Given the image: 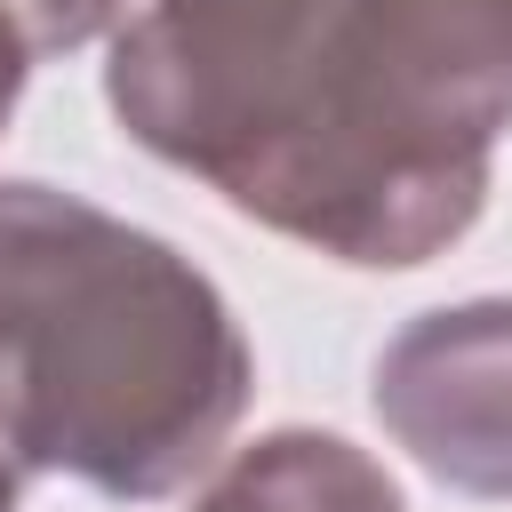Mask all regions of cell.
<instances>
[{
	"mask_svg": "<svg viewBox=\"0 0 512 512\" xmlns=\"http://www.w3.org/2000/svg\"><path fill=\"white\" fill-rule=\"evenodd\" d=\"M24 448H16V432H8V416H0V512H16V496H24Z\"/></svg>",
	"mask_w": 512,
	"mask_h": 512,
	"instance_id": "cell-8",
	"label": "cell"
},
{
	"mask_svg": "<svg viewBox=\"0 0 512 512\" xmlns=\"http://www.w3.org/2000/svg\"><path fill=\"white\" fill-rule=\"evenodd\" d=\"M32 24H24V8L16 0H0V128H8V112H16V96H24V72H32Z\"/></svg>",
	"mask_w": 512,
	"mask_h": 512,
	"instance_id": "cell-7",
	"label": "cell"
},
{
	"mask_svg": "<svg viewBox=\"0 0 512 512\" xmlns=\"http://www.w3.org/2000/svg\"><path fill=\"white\" fill-rule=\"evenodd\" d=\"M352 0H144L112 32L104 104L168 168L264 224L320 136Z\"/></svg>",
	"mask_w": 512,
	"mask_h": 512,
	"instance_id": "cell-3",
	"label": "cell"
},
{
	"mask_svg": "<svg viewBox=\"0 0 512 512\" xmlns=\"http://www.w3.org/2000/svg\"><path fill=\"white\" fill-rule=\"evenodd\" d=\"M16 8H24L40 48H88L96 32L120 24V0H16Z\"/></svg>",
	"mask_w": 512,
	"mask_h": 512,
	"instance_id": "cell-6",
	"label": "cell"
},
{
	"mask_svg": "<svg viewBox=\"0 0 512 512\" xmlns=\"http://www.w3.org/2000/svg\"><path fill=\"white\" fill-rule=\"evenodd\" d=\"M512 128V0H352L312 152L272 200V232L408 272L488 208V160Z\"/></svg>",
	"mask_w": 512,
	"mask_h": 512,
	"instance_id": "cell-2",
	"label": "cell"
},
{
	"mask_svg": "<svg viewBox=\"0 0 512 512\" xmlns=\"http://www.w3.org/2000/svg\"><path fill=\"white\" fill-rule=\"evenodd\" d=\"M256 392L216 280L56 184H0V416L32 472L120 504L192 488Z\"/></svg>",
	"mask_w": 512,
	"mask_h": 512,
	"instance_id": "cell-1",
	"label": "cell"
},
{
	"mask_svg": "<svg viewBox=\"0 0 512 512\" xmlns=\"http://www.w3.org/2000/svg\"><path fill=\"white\" fill-rule=\"evenodd\" d=\"M384 432L464 496H512V296L416 312L376 352Z\"/></svg>",
	"mask_w": 512,
	"mask_h": 512,
	"instance_id": "cell-4",
	"label": "cell"
},
{
	"mask_svg": "<svg viewBox=\"0 0 512 512\" xmlns=\"http://www.w3.org/2000/svg\"><path fill=\"white\" fill-rule=\"evenodd\" d=\"M192 512H408V504H400V480L344 432L280 424L256 448H240L192 496Z\"/></svg>",
	"mask_w": 512,
	"mask_h": 512,
	"instance_id": "cell-5",
	"label": "cell"
}]
</instances>
